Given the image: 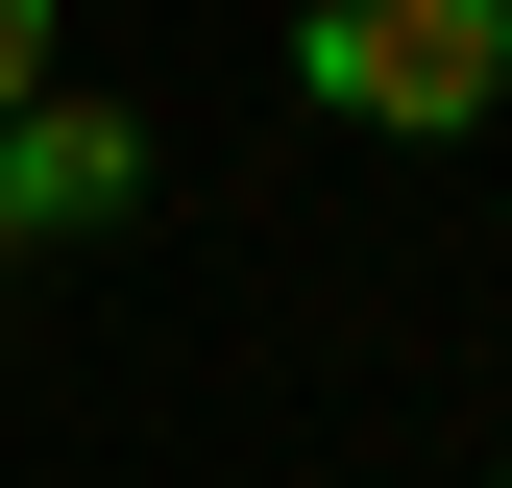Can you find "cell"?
Wrapping results in <instances>:
<instances>
[{"label": "cell", "mask_w": 512, "mask_h": 488, "mask_svg": "<svg viewBox=\"0 0 512 488\" xmlns=\"http://www.w3.org/2000/svg\"><path fill=\"white\" fill-rule=\"evenodd\" d=\"M293 98L366 147H464L512 98V0H293Z\"/></svg>", "instance_id": "cell-1"}, {"label": "cell", "mask_w": 512, "mask_h": 488, "mask_svg": "<svg viewBox=\"0 0 512 488\" xmlns=\"http://www.w3.org/2000/svg\"><path fill=\"white\" fill-rule=\"evenodd\" d=\"M147 196H171V147H147L122 98H74V74H49L25 122H0V269H25V244H122Z\"/></svg>", "instance_id": "cell-2"}, {"label": "cell", "mask_w": 512, "mask_h": 488, "mask_svg": "<svg viewBox=\"0 0 512 488\" xmlns=\"http://www.w3.org/2000/svg\"><path fill=\"white\" fill-rule=\"evenodd\" d=\"M49 98V0H0V122H25Z\"/></svg>", "instance_id": "cell-3"}]
</instances>
